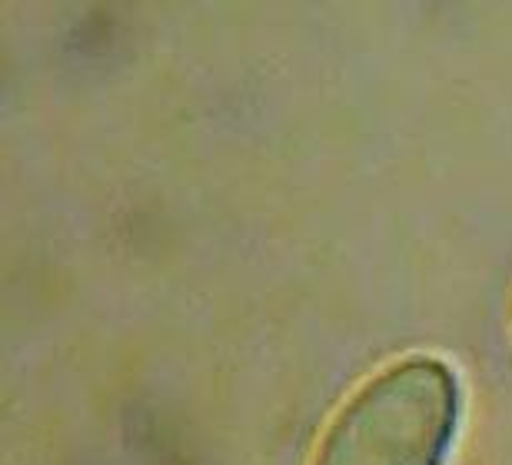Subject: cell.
Segmentation results:
<instances>
[{
  "instance_id": "1",
  "label": "cell",
  "mask_w": 512,
  "mask_h": 465,
  "mask_svg": "<svg viewBox=\"0 0 512 465\" xmlns=\"http://www.w3.org/2000/svg\"><path fill=\"white\" fill-rule=\"evenodd\" d=\"M456 419L453 369L433 356L399 359L343 402L313 465H439Z\"/></svg>"
}]
</instances>
